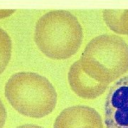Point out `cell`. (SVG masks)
I'll use <instances>...</instances> for the list:
<instances>
[{"label":"cell","mask_w":128,"mask_h":128,"mask_svg":"<svg viewBox=\"0 0 128 128\" xmlns=\"http://www.w3.org/2000/svg\"><path fill=\"white\" fill-rule=\"evenodd\" d=\"M76 128H104V127L102 124V125H86Z\"/></svg>","instance_id":"cell-9"},{"label":"cell","mask_w":128,"mask_h":128,"mask_svg":"<svg viewBox=\"0 0 128 128\" xmlns=\"http://www.w3.org/2000/svg\"><path fill=\"white\" fill-rule=\"evenodd\" d=\"M83 39L82 28L71 13L56 11L46 14L36 25L34 41L39 49L53 60L75 55Z\"/></svg>","instance_id":"cell-2"},{"label":"cell","mask_w":128,"mask_h":128,"mask_svg":"<svg viewBox=\"0 0 128 128\" xmlns=\"http://www.w3.org/2000/svg\"><path fill=\"white\" fill-rule=\"evenodd\" d=\"M79 61L87 75L109 85L128 71V44L114 35L97 36L87 44Z\"/></svg>","instance_id":"cell-3"},{"label":"cell","mask_w":128,"mask_h":128,"mask_svg":"<svg viewBox=\"0 0 128 128\" xmlns=\"http://www.w3.org/2000/svg\"><path fill=\"white\" fill-rule=\"evenodd\" d=\"M11 40L9 36L0 29V75L8 66L11 56Z\"/></svg>","instance_id":"cell-7"},{"label":"cell","mask_w":128,"mask_h":128,"mask_svg":"<svg viewBox=\"0 0 128 128\" xmlns=\"http://www.w3.org/2000/svg\"><path fill=\"white\" fill-rule=\"evenodd\" d=\"M68 80L71 90L80 97L93 100L102 95L108 88V84L100 83L83 70L80 61H76L71 67L68 73Z\"/></svg>","instance_id":"cell-5"},{"label":"cell","mask_w":128,"mask_h":128,"mask_svg":"<svg viewBox=\"0 0 128 128\" xmlns=\"http://www.w3.org/2000/svg\"><path fill=\"white\" fill-rule=\"evenodd\" d=\"M16 128H43V127L36 125H24L21 126H19Z\"/></svg>","instance_id":"cell-10"},{"label":"cell","mask_w":128,"mask_h":128,"mask_svg":"<svg viewBox=\"0 0 128 128\" xmlns=\"http://www.w3.org/2000/svg\"><path fill=\"white\" fill-rule=\"evenodd\" d=\"M5 96L19 113L32 118H42L56 108L57 92L44 76L34 72L12 75L5 85Z\"/></svg>","instance_id":"cell-1"},{"label":"cell","mask_w":128,"mask_h":128,"mask_svg":"<svg viewBox=\"0 0 128 128\" xmlns=\"http://www.w3.org/2000/svg\"><path fill=\"white\" fill-rule=\"evenodd\" d=\"M86 125H102V118L94 108L77 105L64 109L56 118L53 128H76Z\"/></svg>","instance_id":"cell-6"},{"label":"cell","mask_w":128,"mask_h":128,"mask_svg":"<svg viewBox=\"0 0 128 128\" xmlns=\"http://www.w3.org/2000/svg\"><path fill=\"white\" fill-rule=\"evenodd\" d=\"M6 119V111L5 107L0 99V128H3L4 126Z\"/></svg>","instance_id":"cell-8"},{"label":"cell","mask_w":128,"mask_h":128,"mask_svg":"<svg viewBox=\"0 0 128 128\" xmlns=\"http://www.w3.org/2000/svg\"><path fill=\"white\" fill-rule=\"evenodd\" d=\"M104 114L107 128H128V75L110 87Z\"/></svg>","instance_id":"cell-4"}]
</instances>
